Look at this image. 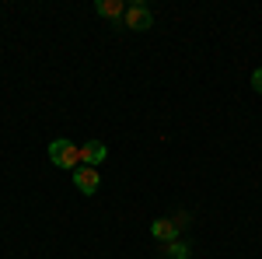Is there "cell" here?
<instances>
[{"label": "cell", "instance_id": "1", "mask_svg": "<svg viewBox=\"0 0 262 259\" xmlns=\"http://www.w3.org/2000/svg\"><path fill=\"white\" fill-rule=\"evenodd\" d=\"M49 161L56 168H81V147L74 140H53L49 144Z\"/></svg>", "mask_w": 262, "mask_h": 259}, {"label": "cell", "instance_id": "2", "mask_svg": "<svg viewBox=\"0 0 262 259\" xmlns=\"http://www.w3.org/2000/svg\"><path fill=\"white\" fill-rule=\"evenodd\" d=\"M185 228V217H158L154 224H150V235L158 242H179V231Z\"/></svg>", "mask_w": 262, "mask_h": 259}, {"label": "cell", "instance_id": "3", "mask_svg": "<svg viewBox=\"0 0 262 259\" xmlns=\"http://www.w3.org/2000/svg\"><path fill=\"white\" fill-rule=\"evenodd\" d=\"M122 21H126V28H129V32H147V28L154 25V14H150V7H147V4H129Z\"/></svg>", "mask_w": 262, "mask_h": 259}, {"label": "cell", "instance_id": "4", "mask_svg": "<svg viewBox=\"0 0 262 259\" xmlns=\"http://www.w3.org/2000/svg\"><path fill=\"white\" fill-rule=\"evenodd\" d=\"M74 186L81 189L84 196H95V193H98V186H101L98 168H91V165H81V168H74Z\"/></svg>", "mask_w": 262, "mask_h": 259}, {"label": "cell", "instance_id": "5", "mask_svg": "<svg viewBox=\"0 0 262 259\" xmlns=\"http://www.w3.org/2000/svg\"><path fill=\"white\" fill-rule=\"evenodd\" d=\"M105 154H108V147H105L101 140H88V144H81V165L98 168L101 161H105Z\"/></svg>", "mask_w": 262, "mask_h": 259}, {"label": "cell", "instance_id": "6", "mask_svg": "<svg viewBox=\"0 0 262 259\" xmlns=\"http://www.w3.org/2000/svg\"><path fill=\"white\" fill-rule=\"evenodd\" d=\"M95 11H98L101 18H126V4H122V0H98V4H95Z\"/></svg>", "mask_w": 262, "mask_h": 259}, {"label": "cell", "instance_id": "7", "mask_svg": "<svg viewBox=\"0 0 262 259\" xmlns=\"http://www.w3.org/2000/svg\"><path fill=\"white\" fill-rule=\"evenodd\" d=\"M189 252H192V249H189L185 242H168V245H164V259H189Z\"/></svg>", "mask_w": 262, "mask_h": 259}, {"label": "cell", "instance_id": "8", "mask_svg": "<svg viewBox=\"0 0 262 259\" xmlns=\"http://www.w3.org/2000/svg\"><path fill=\"white\" fill-rule=\"evenodd\" d=\"M252 88H255V91H259V95H262V67H259V70H255V74H252Z\"/></svg>", "mask_w": 262, "mask_h": 259}]
</instances>
